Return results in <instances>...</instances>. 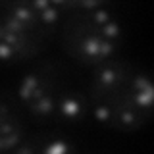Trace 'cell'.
<instances>
[{"instance_id":"cell-1","label":"cell","mask_w":154,"mask_h":154,"mask_svg":"<svg viewBox=\"0 0 154 154\" xmlns=\"http://www.w3.org/2000/svg\"><path fill=\"white\" fill-rule=\"evenodd\" d=\"M89 112L104 127L133 133L150 122L154 89L150 75L127 60H112L96 67L87 85Z\"/></svg>"},{"instance_id":"cell-2","label":"cell","mask_w":154,"mask_h":154,"mask_svg":"<svg viewBox=\"0 0 154 154\" xmlns=\"http://www.w3.org/2000/svg\"><path fill=\"white\" fill-rule=\"evenodd\" d=\"M16 96L23 112L45 127H71L89 116L87 91L56 60L29 67L17 83Z\"/></svg>"},{"instance_id":"cell-3","label":"cell","mask_w":154,"mask_h":154,"mask_svg":"<svg viewBox=\"0 0 154 154\" xmlns=\"http://www.w3.org/2000/svg\"><path fill=\"white\" fill-rule=\"evenodd\" d=\"M56 38L64 54L83 67H96L118 58L123 29L118 16L98 2L64 4Z\"/></svg>"},{"instance_id":"cell-4","label":"cell","mask_w":154,"mask_h":154,"mask_svg":"<svg viewBox=\"0 0 154 154\" xmlns=\"http://www.w3.org/2000/svg\"><path fill=\"white\" fill-rule=\"evenodd\" d=\"M64 4L8 2L0 6V62L35 60L56 38Z\"/></svg>"},{"instance_id":"cell-5","label":"cell","mask_w":154,"mask_h":154,"mask_svg":"<svg viewBox=\"0 0 154 154\" xmlns=\"http://www.w3.org/2000/svg\"><path fill=\"white\" fill-rule=\"evenodd\" d=\"M25 137L27 129L19 108L0 94V154H12Z\"/></svg>"},{"instance_id":"cell-6","label":"cell","mask_w":154,"mask_h":154,"mask_svg":"<svg viewBox=\"0 0 154 154\" xmlns=\"http://www.w3.org/2000/svg\"><path fill=\"white\" fill-rule=\"evenodd\" d=\"M12 154H79L75 143L60 131L27 135Z\"/></svg>"}]
</instances>
